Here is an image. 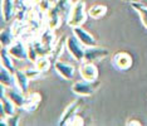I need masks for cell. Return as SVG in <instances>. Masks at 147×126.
I'll use <instances>...</instances> for the list:
<instances>
[{
  "mask_svg": "<svg viewBox=\"0 0 147 126\" xmlns=\"http://www.w3.org/2000/svg\"><path fill=\"white\" fill-rule=\"evenodd\" d=\"M87 15H88V12L86 10V3L83 0H78L72 5L71 13L67 18V24L71 28L82 26L83 23H86L87 20Z\"/></svg>",
  "mask_w": 147,
  "mask_h": 126,
  "instance_id": "obj_1",
  "label": "cell"
},
{
  "mask_svg": "<svg viewBox=\"0 0 147 126\" xmlns=\"http://www.w3.org/2000/svg\"><path fill=\"white\" fill-rule=\"evenodd\" d=\"M101 86V82L98 79L96 81H78L76 83H73L72 86V92L76 93L77 96H83V97H87V96L93 95L97 89Z\"/></svg>",
  "mask_w": 147,
  "mask_h": 126,
  "instance_id": "obj_2",
  "label": "cell"
},
{
  "mask_svg": "<svg viewBox=\"0 0 147 126\" xmlns=\"http://www.w3.org/2000/svg\"><path fill=\"white\" fill-rule=\"evenodd\" d=\"M84 48L86 47L78 41V38L74 34L67 37V49L77 62H84Z\"/></svg>",
  "mask_w": 147,
  "mask_h": 126,
  "instance_id": "obj_3",
  "label": "cell"
},
{
  "mask_svg": "<svg viewBox=\"0 0 147 126\" xmlns=\"http://www.w3.org/2000/svg\"><path fill=\"white\" fill-rule=\"evenodd\" d=\"M8 52L10 53L13 58L18 61H25L28 59V43L23 39L14 41V43L8 47Z\"/></svg>",
  "mask_w": 147,
  "mask_h": 126,
  "instance_id": "obj_4",
  "label": "cell"
},
{
  "mask_svg": "<svg viewBox=\"0 0 147 126\" xmlns=\"http://www.w3.org/2000/svg\"><path fill=\"white\" fill-rule=\"evenodd\" d=\"M108 49L97 47V45H92V47H86L84 48V62L94 63L97 61L106 58L108 56Z\"/></svg>",
  "mask_w": 147,
  "mask_h": 126,
  "instance_id": "obj_5",
  "label": "cell"
},
{
  "mask_svg": "<svg viewBox=\"0 0 147 126\" xmlns=\"http://www.w3.org/2000/svg\"><path fill=\"white\" fill-rule=\"evenodd\" d=\"M112 63H113V66H115L117 69H119V71H126V69L131 68V66L133 63V59H132V57L128 54V53L118 52V53H116V54L113 56Z\"/></svg>",
  "mask_w": 147,
  "mask_h": 126,
  "instance_id": "obj_6",
  "label": "cell"
},
{
  "mask_svg": "<svg viewBox=\"0 0 147 126\" xmlns=\"http://www.w3.org/2000/svg\"><path fill=\"white\" fill-rule=\"evenodd\" d=\"M54 69L62 78L67 79V81H71V79L74 78L76 67L72 64H69V63H65V62H62V61H55L54 62Z\"/></svg>",
  "mask_w": 147,
  "mask_h": 126,
  "instance_id": "obj_7",
  "label": "cell"
},
{
  "mask_svg": "<svg viewBox=\"0 0 147 126\" xmlns=\"http://www.w3.org/2000/svg\"><path fill=\"white\" fill-rule=\"evenodd\" d=\"M81 104H82L81 100H76V101H73L72 104H69L68 106H67L65 110L63 111L61 119H59L58 125H61V126L68 125V122L77 115V111H78V108L81 107Z\"/></svg>",
  "mask_w": 147,
  "mask_h": 126,
  "instance_id": "obj_8",
  "label": "cell"
},
{
  "mask_svg": "<svg viewBox=\"0 0 147 126\" xmlns=\"http://www.w3.org/2000/svg\"><path fill=\"white\" fill-rule=\"evenodd\" d=\"M79 73H81L82 79L86 81H96L98 78V68L94 63L83 62L79 66Z\"/></svg>",
  "mask_w": 147,
  "mask_h": 126,
  "instance_id": "obj_9",
  "label": "cell"
},
{
  "mask_svg": "<svg viewBox=\"0 0 147 126\" xmlns=\"http://www.w3.org/2000/svg\"><path fill=\"white\" fill-rule=\"evenodd\" d=\"M62 20H63V16L61 15L58 9L53 5L51 10L45 14V25L48 28H51L52 30H55V29H58L61 26Z\"/></svg>",
  "mask_w": 147,
  "mask_h": 126,
  "instance_id": "obj_10",
  "label": "cell"
},
{
  "mask_svg": "<svg viewBox=\"0 0 147 126\" xmlns=\"http://www.w3.org/2000/svg\"><path fill=\"white\" fill-rule=\"evenodd\" d=\"M6 96L14 102V105L18 108H23V106L25 105L26 93H24V92H23L22 89H19L16 86L10 87V88H6Z\"/></svg>",
  "mask_w": 147,
  "mask_h": 126,
  "instance_id": "obj_11",
  "label": "cell"
},
{
  "mask_svg": "<svg viewBox=\"0 0 147 126\" xmlns=\"http://www.w3.org/2000/svg\"><path fill=\"white\" fill-rule=\"evenodd\" d=\"M73 34L78 38V41L82 43L84 47H92V45L97 44L96 38L93 37L91 33H88L86 29H83L82 26H76L73 28Z\"/></svg>",
  "mask_w": 147,
  "mask_h": 126,
  "instance_id": "obj_12",
  "label": "cell"
},
{
  "mask_svg": "<svg viewBox=\"0 0 147 126\" xmlns=\"http://www.w3.org/2000/svg\"><path fill=\"white\" fill-rule=\"evenodd\" d=\"M15 16V0H1V22H10Z\"/></svg>",
  "mask_w": 147,
  "mask_h": 126,
  "instance_id": "obj_13",
  "label": "cell"
},
{
  "mask_svg": "<svg viewBox=\"0 0 147 126\" xmlns=\"http://www.w3.org/2000/svg\"><path fill=\"white\" fill-rule=\"evenodd\" d=\"M40 101H42V96L38 92L26 93V101H25V105L23 106V110L26 112H33L34 110H36V107L40 104Z\"/></svg>",
  "mask_w": 147,
  "mask_h": 126,
  "instance_id": "obj_14",
  "label": "cell"
},
{
  "mask_svg": "<svg viewBox=\"0 0 147 126\" xmlns=\"http://www.w3.org/2000/svg\"><path fill=\"white\" fill-rule=\"evenodd\" d=\"M15 108H16V106L14 105V102H13L8 96H4V97L0 98V112H1V119L6 117V116L14 115Z\"/></svg>",
  "mask_w": 147,
  "mask_h": 126,
  "instance_id": "obj_15",
  "label": "cell"
},
{
  "mask_svg": "<svg viewBox=\"0 0 147 126\" xmlns=\"http://www.w3.org/2000/svg\"><path fill=\"white\" fill-rule=\"evenodd\" d=\"M0 83L3 86H5L6 88H10V87H14L15 86V77H14V73L8 69L4 66L0 67Z\"/></svg>",
  "mask_w": 147,
  "mask_h": 126,
  "instance_id": "obj_16",
  "label": "cell"
},
{
  "mask_svg": "<svg viewBox=\"0 0 147 126\" xmlns=\"http://www.w3.org/2000/svg\"><path fill=\"white\" fill-rule=\"evenodd\" d=\"M14 77H15V86L18 87L19 89H22L24 93H28V89H29V81L30 79L28 78L25 71H18L14 72Z\"/></svg>",
  "mask_w": 147,
  "mask_h": 126,
  "instance_id": "obj_17",
  "label": "cell"
},
{
  "mask_svg": "<svg viewBox=\"0 0 147 126\" xmlns=\"http://www.w3.org/2000/svg\"><path fill=\"white\" fill-rule=\"evenodd\" d=\"M64 47H67V38H61L55 42L54 47H53V49H52L51 56H49L53 63H54L55 61H58V58L62 56L63 51H64Z\"/></svg>",
  "mask_w": 147,
  "mask_h": 126,
  "instance_id": "obj_18",
  "label": "cell"
},
{
  "mask_svg": "<svg viewBox=\"0 0 147 126\" xmlns=\"http://www.w3.org/2000/svg\"><path fill=\"white\" fill-rule=\"evenodd\" d=\"M0 59H1V66H4L8 69L14 73L15 72V66H14V62H13V57L10 56V53L8 52V48H1V52H0Z\"/></svg>",
  "mask_w": 147,
  "mask_h": 126,
  "instance_id": "obj_19",
  "label": "cell"
},
{
  "mask_svg": "<svg viewBox=\"0 0 147 126\" xmlns=\"http://www.w3.org/2000/svg\"><path fill=\"white\" fill-rule=\"evenodd\" d=\"M72 0H57L55 3V8L59 10V13H61V15L63 16V19L68 18L69 13H71V9H72Z\"/></svg>",
  "mask_w": 147,
  "mask_h": 126,
  "instance_id": "obj_20",
  "label": "cell"
},
{
  "mask_svg": "<svg viewBox=\"0 0 147 126\" xmlns=\"http://www.w3.org/2000/svg\"><path fill=\"white\" fill-rule=\"evenodd\" d=\"M52 59L49 56H40L38 59L35 61L34 63V67L36 69H39V71L42 72V73H44V72H48L49 68H51L52 66Z\"/></svg>",
  "mask_w": 147,
  "mask_h": 126,
  "instance_id": "obj_21",
  "label": "cell"
},
{
  "mask_svg": "<svg viewBox=\"0 0 147 126\" xmlns=\"http://www.w3.org/2000/svg\"><path fill=\"white\" fill-rule=\"evenodd\" d=\"M0 41H1V47H4V48H8L9 45H11L15 41V35L13 33V30H9V29L1 30Z\"/></svg>",
  "mask_w": 147,
  "mask_h": 126,
  "instance_id": "obj_22",
  "label": "cell"
},
{
  "mask_svg": "<svg viewBox=\"0 0 147 126\" xmlns=\"http://www.w3.org/2000/svg\"><path fill=\"white\" fill-rule=\"evenodd\" d=\"M107 13V6L106 5H93L88 9V15L93 19H99L105 16Z\"/></svg>",
  "mask_w": 147,
  "mask_h": 126,
  "instance_id": "obj_23",
  "label": "cell"
},
{
  "mask_svg": "<svg viewBox=\"0 0 147 126\" xmlns=\"http://www.w3.org/2000/svg\"><path fill=\"white\" fill-rule=\"evenodd\" d=\"M131 6L136 10V13L140 15L143 26L147 29V6L140 4V3H131Z\"/></svg>",
  "mask_w": 147,
  "mask_h": 126,
  "instance_id": "obj_24",
  "label": "cell"
},
{
  "mask_svg": "<svg viewBox=\"0 0 147 126\" xmlns=\"http://www.w3.org/2000/svg\"><path fill=\"white\" fill-rule=\"evenodd\" d=\"M40 56H39L38 51H36L35 45L33 44V42H28V61L32 63H35V61Z\"/></svg>",
  "mask_w": 147,
  "mask_h": 126,
  "instance_id": "obj_25",
  "label": "cell"
},
{
  "mask_svg": "<svg viewBox=\"0 0 147 126\" xmlns=\"http://www.w3.org/2000/svg\"><path fill=\"white\" fill-rule=\"evenodd\" d=\"M19 120H20V116L18 114L6 116V117L1 119V125H10V126H16L19 125Z\"/></svg>",
  "mask_w": 147,
  "mask_h": 126,
  "instance_id": "obj_26",
  "label": "cell"
},
{
  "mask_svg": "<svg viewBox=\"0 0 147 126\" xmlns=\"http://www.w3.org/2000/svg\"><path fill=\"white\" fill-rule=\"evenodd\" d=\"M36 6H38V9L42 13L47 14V13L51 10V8L53 6V4L51 3V0H36Z\"/></svg>",
  "mask_w": 147,
  "mask_h": 126,
  "instance_id": "obj_27",
  "label": "cell"
},
{
  "mask_svg": "<svg viewBox=\"0 0 147 126\" xmlns=\"http://www.w3.org/2000/svg\"><path fill=\"white\" fill-rule=\"evenodd\" d=\"M24 71H25L26 76H28V78L30 79V81H32V79L39 78L42 76V72L39 71V69H36L35 67H28V68H25Z\"/></svg>",
  "mask_w": 147,
  "mask_h": 126,
  "instance_id": "obj_28",
  "label": "cell"
},
{
  "mask_svg": "<svg viewBox=\"0 0 147 126\" xmlns=\"http://www.w3.org/2000/svg\"><path fill=\"white\" fill-rule=\"evenodd\" d=\"M83 124H84V121H83V119L81 117V116H78V115H76L74 117L68 122V125H74V126H81Z\"/></svg>",
  "mask_w": 147,
  "mask_h": 126,
  "instance_id": "obj_29",
  "label": "cell"
},
{
  "mask_svg": "<svg viewBox=\"0 0 147 126\" xmlns=\"http://www.w3.org/2000/svg\"><path fill=\"white\" fill-rule=\"evenodd\" d=\"M126 125H127V126H133V125H135V126H141L142 124H141V122H140L138 120H128Z\"/></svg>",
  "mask_w": 147,
  "mask_h": 126,
  "instance_id": "obj_30",
  "label": "cell"
},
{
  "mask_svg": "<svg viewBox=\"0 0 147 126\" xmlns=\"http://www.w3.org/2000/svg\"><path fill=\"white\" fill-rule=\"evenodd\" d=\"M127 1H129V3H138V1H141V0H127Z\"/></svg>",
  "mask_w": 147,
  "mask_h": 126,
  "instance_id": "obj_31",
  "label": "cell"
}]
</instances>
